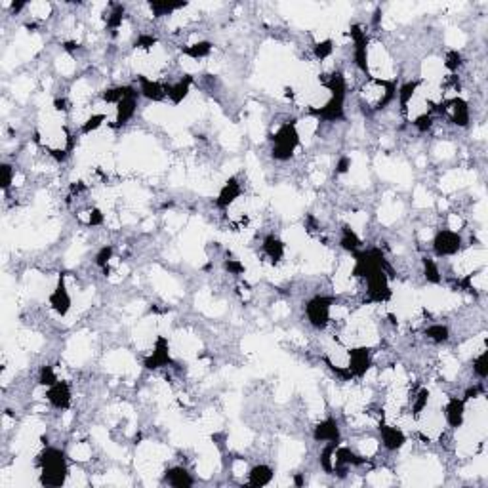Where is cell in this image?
Instances as JSON below:
<instances>
[{
  "label": "cell",
  "mask_w": 488,
  "mask_h": 488,
  "mask_svg": "<svg viewBox=\"0 0 488 488\" xmlns=\"http://www.w3.org/2000/svg\"><path fill=\"white\" fill-rule=\"evenodd\" d=\"M465 401L463 399H458V397H449V401L444 404V412H442V420H444V425L449 429H458L462 428L463 422H465Z\"/></svg>",
  "instance_id": "cell-8"
},
{
  "label": "cell",
  "mask_w": 488,
  "mask_h": 488,
  "mask_svg": "<svg viewBox=\"0 0 488 488\" xmlns=\"http://www.w3.org/2000/svg\"><path fill=\"white\" fill-rule=\"evenodd\" d=\"M58 380H60V378H58V372H56V368H53L52 364H42V366H40L39 383L42 387H50V385H53Z\"/></svg>",
  "instance_id": "cell-15"
},
{
  "label": "cell",
  "mask_w": 488,
  "mask_h": 488,
  "mask_svg": "<svg viewBox=\"0 0 488 488\" xmlns=\"http://www.w3.org/2000/svg\"><path fill=\"white\" fill-rule=\"evenodd\" d=\"M165 482L174 488H189L195 484V479L185 465H176V468L166 469Z\"/></svg>",
  "instance_id": "cell-11"
},
{
  "label": "cell",
  "mask_w": 488,
  "mask_h": 488,
  "mask_svg": "<svg viewBox=\"0 0 488 488\" xmlns=\"http://www.w3.org/2000/svg\"><path fill=\"white\" fill-rule=\"evenodd\" d=\"M338 297L326 296V294H317L305 302V317L307 323L315 330H326L332 324V305L336 304Z\"/></svg>",
  "instance_id": "cell-1"
},
{
  "label": "cell",
  "mask_w": 488,
  "mask_h": 488,
  "mask_svg": "<svg viewBox=\"0 0 488 488\" xmlns=\"http://www.w3.org/2000/svg\"><path fill=\"white\" fill-rule=\"evenodd\" d=\"M462 235L456 231H450V229H439L433 237V254L435 257H450L456 256L462 252Z\"/></svg>",
  "instance_id": "cell-2"
},
{
  "label": "cell",
  "mask_w": 488,
  "mask_h": 488,
  "mask_svg": "<svg viewBox=\"0 0 488 488\" xmlns=\"http://www.w3.org/2000/svg\"><path fill=\"white\" fill-rule=\"evenodd\" d=\"M174 361L170 357V345H168V340L165 336L157 338V342L153 343V353L146 359V368L147 370H159L166 368V366H172Z\"/></svg>",
  "instance_id": "cell-5"
},
{
  "label": "cell",
  "mask_w": 488,
  "mask_h": 488,
  "mask_svg": "<svg viewBox=\"0 0 488 488\" xmlns=\"http://www.w3.org/2000/svg\"><path fill=\"white\" fill-rule=\"evenodd\" d=\"M246 477H248L246 484H250V487H267V484L273 481L275 471H273L267 463H257V465L248 469Z\"/></svg>",
  "instance_id": "cell-12"
},
{
  "label": "cell",
  "mask_w": 488,
  "mask_h": 488,
  "mask_svg": "<svg viewBox=\"0 0 488 488\" xmlns=\"http://www.w3.org/2000/svg\"><path fill=\"white\" fill-rule=\"evenodd\" d=\"M378 433H380V442L382 447L387 452H399L403 449L404 444L409 442V437L404 433L403 429L395 425V423H387V422H380L378 425Z\"/></svg>",
  "instance_id": "cell-3"
},
{
  "label": "cell",
  "mask_w": 488,
  "mask_h": 488,
  "mask_svg": "<svg viewBox=\"0 0 488 488\" xmlns=\"http://www.w3.org/2000/svg\"><path fill=\"white\" fill-rule=\"evenodd\" d=\"M48 302H50V307H52L60 317H65L67 313L71 311V307H73V297H71V292L67 288L65 278L60 277V281L56 284V288H53L50 297H48Z\"/></svg>",
  "instance_id": "cell-6"
},
{
  "label": "cell",
  "mask_w": 488,
  "mask_h": 488,
  "mask_svg": "<svg viewBox=\"0 0 488 488\" xmlns=\"http://www.w3.org/2000/svg\"><path fill=\"white\" fill-rule=\"evenodd\" d=\"M262 252H264L267 259H269L273 265H278L284 259V254H286V244L277 237V235H267L262 240Z\"/></svg>",
  "instance_id": "cell-10"
},
{
  "label": "cell",
  "mask_w": 488,
  "mask_h": 488,
  "mask_svg": "<svg viewBox=\"0 0 488 488\" xmlns=\"http://www.w3.org/2000/svg\"><path fill=\"white\" fill-rule=\"evenodd\" d=\"M313 439L324 444H340L342 442V428L336 418H326L313 428Z\"/></svg>",
  "instance_id": "cell-7"
},
{
  "label": "cell",
  "mask_w": 488,
  "mask_h": 488,
  "mask_svg": "<svg viewBox=\"0 0 488 488\" xmlns=\"http://www.w3.org/2000/svg\"><path fill=\"white\" fill-rule=\"evenodd\" d=\"M423 336L428 338L429 342L433 343H447L450 340V328L449 324H442V323H431L429 326H425L423 328Z\"/></svg>",
  "instance_id": "cell-13"
},
{
  "label": "cell",
  "mask_w": 488,
  "mask_h": 488,
  "mask_svg": "<svg viewBox=\"0 0 488 488\" xmlns=\"http://www.w3.org/2000/svg\"><path fill=\"white\" fill-rule=\"evenodd\" d=\"M105 113H90L88 115V119L80 124V134H92L96 132V130H99L101 126H103V122H105Z\"/></svg>",
  "instance_id": "cell-14"
},
{
  "label": "cell",
  "mask_w": 488,
  "mask_h": 488,
  "mask_svg": "<svg viewBox=\"0 0 488 488\" xmlns=\"http://www.w3.org/2000/svg\"><path fill=\"white\" fill-rule=\"evenodd\" d=\"M240 197H244L243 184L238 181L237 176H233V178H229L221 185L218 197H216V206H218L219 210H227V208L235 205Z\"/></svg>",
  "instance_id": "cell-9"
},
{
  "label": "cell",
  "mask_w": 488,
  "mask_h": 488,
  "mask_svg": "<svg viewBox=\"0 0 488 488\" xmlns=\"http://www.w3.org/2000/svg\"><path fill=\"white\" fill-rule=\"evenodd\" d=\"M46 401L50 406L56 410H69L73 403V391H71V383L65 380H58V382L46 387Z\"/></svg>",
  "instance_id": "cell-4"
}]
</instances>
